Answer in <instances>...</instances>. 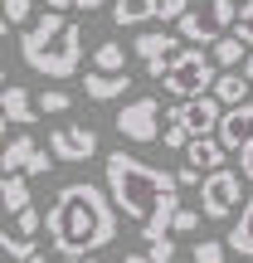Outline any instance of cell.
<instances>
[{
	"mask_svg": "<svg viewBox=\"0 0 253 263\" xmlns=\"http://www.w3.org/2000/svg\"><path fill=\"white\" fill-rule=\"evenodd\" d=\"M103 171H107V195H112V205L141 229V239H146V244L151 239H166L170 219H176V210H180L176 171L146 166V161L127 156V151H112Z\"/></svg>",
	"mask_w": 253,
	"mask_h": 263,
	"instance_id": "cell-1",
	"label": "cell"
},
{
	"mask_svg": "<svg viewBox=\"0 0 253 263\" xmlns=\"http://www.w3.org/2000/svg\"><path fill=\"white\" fill-rule=\"evenodd\" d=\"M44 229H49V244H54L59 258H93L103 244L117 239V205L103 185L73 180L54 195Z\"/></svg>",
	"mask_w": 253,
	"mask_h": 263,
	"instance_id": "cell-2",
	"label": "cell"
},
{
	"mask_svg": "<svg viewBox=\"0 0 253 263\" xmlns=\"http://www.w3.org/2000/svg\"><path fill=\"white\" fill-rule=\"evenodd\" d=\"M20 59L44 78H73L83 68V29L64 10H44L20 34Z\"/></svg>",
	"mask_w": 253,
	"mask_h": 263,
	"instance_id": "cell-3",
	"label": "cell"
},
{
	"mask_svg": "<svg viewBox=\"0 0 253 263\" xmlns=\"http://www.w3.org/2000/svg\"><path fill=\"white\" fill-rule=\"evenodd\" d=\"M219 73H224V68L215 64V54H205V49H180L176 64H170V73L161 78V83H166V93L176 98V103H190V98L215 93Z\"/></svg>",
	"mask_w": 253,
	"mask_h": 263,
	"instance_id": "cell-4",
	"label": "cell"
},
{
	"mask_svg": "<svg viewBox=\"0 0 253 263\" xmlns=\"http://www.w3.org/2000/svg\"><path fill=\"white\" fill-rule=\"evenodd\" d=\"M234 20H239L234 0H209L205 10H190L185 20H176V29L185 44H215V39H224L234 29Z\"/></svg>",
	"mask_w": 253,
	"mask_h": 263,
	"instance_id": "cell-5",
	"label": "cell"
},
{
	"mask_svg": "<svg viewBox=\"0 0 253 263\" xmlns=\"http://www.w3.org/2000/svg\"><path fill=\"white\" fill-rule=\"evenodd\" d=\"M239 195H244V176L239 171H209L205 185H200V210H205L209 219H229L239 205Z\"/></svg>",
	"mask_w": 253,
	"mask_h": 263,
	"instance_id": "cell-6",
	"label": "cell"
},
{
	"mask_svg": "<svg viewBox=\"0 0 253 263\" xmlns=\"http://www.w3.org/2000/svg\"><path fill=\"white\" fill-rule=\"evenodd\" d=\"M49 151H54L64 166H83L88 156H98V132L88 122H64L49 132Z\"/></svg>",
	"mask_w": 253,
	"mask_h": 263,
	"instance_id": "cell-7",
	"label": "cell"
},
{
	"mask_svg": "<svg viewBox=\"0 0 253 263\" xmlns=\"http://www.w3.org/2000/svg\"><path fill=\"white\" fill-rule=\"evenodd\" d=\"M117 132H122L127 141H156L161 137V103L156 98H137V103H127L122 112H117Z\"/></svg>",
	"mask_w": 253,
	"mask_h": 263,
	"instance_id": "cell-8",
	"label": "cell"
},
{
	"mask_svg": "<svg viewBox=\"0 0 253 263\" xmlns=\"http://www.w3.org/2000/svg\"><path fill=\"white\" fill-rule=\"evenodd\" d=\"M170 112L180 117V127H185L190 137H215V132H219V122H224V103H219L215 93L190 98V103H176Z\"/></svg>",
	"mask_w": 253,
	"mask_h": 263,
	"instance_id": "cell-9",
	"label": "cell"
},
{
	"mask_svg": "<svg viewBox=\"0 0 253 263\" xmlns=\"http://www.w3.org/2000/svg\"><path fill=\"white\" fill-rule=\"evenodd\" d=\"M0 112H5V127H20V132L34 127L39 117H44L39 103L29 98V88H20V83H5V93H0Z\"/></svg>",
	"mask_w": 253,
	"mask_h": 263,
	"instance_id": "cell-10",
	"label": "cell"
},
{
	"mask_svg": "<svg viewBox=\"0 0 253 263\" xmlns=\"http://www.w3.org/2000/svg\"><path fill=\"white\" fill-rule=\"evenodd\" d=\"M215 137L224 141V151H244L248 141H253V103H244V107H224V122H219Z\"/></svg>",
	"mask_w": 253,
	"mask_h": 263,
	"instance_id": "cell-11",
	"label": "cell"
},
{
	"mask_svg": "<svg viewBox=\"0 0 253 263\" xmlns=\"http://www.w3.org/2000/svg\"><path fill=\"white\" fill-rule=\"evenodd\" d=\"M131 54H137L141 64H151V59H176V54H180V34H166V29H146V34H137Z\"/></svg>",
	"mask_w": 253,
	"mask_h": 263,
	"instance_id": "cell-12",
	"label": "cell"
},
{
	"mask_svg": "<svg viewBox=\"0 0 253 263\" xmlns=\"http://www.w3.org/2000/svg\"><path fill=\"white\" fill-rule=\"evenodd\" d=\"M224 156H229V151H224L219 137H190V146H185V161L195 171H205V176H209V171H224Z\"/></svg>",
	"mask_w": 253,
	"mask_h": 263,
	"instance_id": "cell-13",
	"label": "cell"
},
{
	"mask_svg": "<svg viewBox=\"0 0 253 263\" xmlns=\"http://www.w3.org/2000/svg\"><path fill=\"white\" fill-rule=\"evenodd\" d=\"M127 88H131V73H98V68L83 73V93L93 98V103H112V98H122Z\"/></svg>",
	"mask_w": 253,
	"mask_h": 263,
	"instance_id": "cell-14",
	"label": "cell"
},
{
	"mask_svg": "<svg viewBox=\"0 0 253 263\" xmlns=\"http://www.w3.org/2000/svg\"><path fill=\"white\" fill-rule=\"evenodd\" d=\"M248 93H253V83L244 78V68H224V73L215 78V98H219L224 107H244Z\"/></svg>",
	"mask_w": 253,
	"mask_h": 263,
	"instance_id": "cell-15",
	"label": "cell"
},
{
	"mask_svg": "<svg viewBox=\"0 0 253 263\" xmlns=\"http://www.w3.org/2000/svg\"><path fill=\"white\" fill-rule=\"evenodd\" d=\"M34 151H39V141H34V132H20L15 141H5V151H0V166H5V176L10 171H29V161H34Z\"/></svg>",
	"mask_w": 253,
	"mask_h": 263,
	"instance_id": "cell-16",
	"label": "cell"
},
{
	"mask_svg": "<svg viewBox=\"0 0 253 263\" xmlns=\"http://www.w3.org/2000/svg\"><path fill=\"white\" fill-rule=\"evenodd\" d=\"M0 200H5V215H25V210L34 205V195H29V176H25V171H10V176H5Z\"/></svg>",
	"mask_w": 253,
	"mask_h": 263,
	"instance_id": "cell-17",
	"label": "cell"
},
{
	"mask_svg": "<svg viewBox=\"0 0 253 263\" xmlns=\"http://www.w3.org/2000/svg\"><path fill=\"white\" fill-rule=\"evenodd\" d=\"M161 15V0H112V20L117 25H146Z\"/></svg>",
	"mask_w": 253,
	"mask_h": 263,
	"instance_id": "cell-18",
	"label": "cell"
},
{
	"mask_svg": "<svg viewBox=\"0 0 253 263\" xmlns=\"http://www.w3.org/2000/svg\"><path fill=\"white\" fill-rule=\"evenodd\" d=\"M229 249H234L239 258H253V195L244 200V215H239L234 229H229Z\"/></svg>",
	"mask_w": 253,
	"mask_h": 263,
	"instance_id": "cell-19",
	"label": "cell"
},
{
	"mask_svg": "<svg viewBox=\"0 0 253 263\" xmlns=\"http://www.w3.org/2000/svg\"><path fill=\"white\" fill-rule=\"evenodd\" d=\"M93 68L98 73H127V49L117 44V39H103V44L93 49Z\"/></svg>",
	"mask_w": 253,
	"mask_h": 263,
	"instance_id": "cell-20",
	"label": "cell"
},
{
	"mask_svg": "<svg viewBox=\"0 0 253 263\" xmlns=\"http://www.w3.org/2000/svg\"><path fill=\"white\" fill-rule=\"evenodd\" d=\"M244 49H248V44H244L239 34H224V39H215V44H209V54H215V64H219V68H239V64L248 59Z\"/></svg>",
	"mask_w": 253,
	"mask_h": 263,
	"instance_id": "cell-21",
	"label": "cell"
},
{
	"mask_svg": "<svg viewBox=\"0 0 253 263\" xmlns=\"http://www.w3.org/2000/svg\"><path fill=\"white\" fill-rule=\"evenodd\" d=\"M0 249H5V258H10V263H29V258L39 254V244H34V239H25V234H10V229L0 234Z\"/></svg>",
	"mask_w": 253,
	"mask_h": 263,
	"instance_id": "cell-22",
	"label": "cell"
},
{
	"mask_svg": "<svg viewBox=\"0 0 253 263\" xmlns=\"http://www.w3.org/2000/svg\"><path fill=\"white\" fill-rule=\"evenodd\" d=\"M34 103H39V112H68V107H73V93H68V88H39V98H34Z\"/></svg>",
	"mask_w": 253,
	"mask_h": 263,
	"instance_id": "cell-23",
	"label": "cell"
},
{
	"mask_svg": "<svg viewBox=\"0 0 253 263\" xmlns=\"http://www.w3.org/2000/svg\"><path fill=\"white\" fill-rule=\"evenodd\" d=\"M161 141H166V151H185L190 146V132L180 127L176 112H166V132H161Z\"/></svg>",
	"mask_w": 253,
	"mask_h": 263,
	"instance_id": "cell-24",
	"label": "cell"
},
{
	"mask_svg": "<svg viewBox=\"0 0 253 263\" xmlns=\"http://www.w3.org/2000/svg\"><path fill=\"white\" fill-rule=\"evenodd\" d=\"M224 249H229V239H205V244H195V263H229Z\"/></svg>",
	"mask_w": 253,
	"mask_h": 263,
	"instance_id": "cell-25",
	"label": "cell"
},
{
	"mask_svg": "<svg viewBox=\"0 0 253 263\" xmlns=\"http://www.w3.org/2000/svg\"><path fill=\"white\" fill-rule=\"evenodd\" d=\"M200 215H205V210L180 205V210H176V219H170V234H195V229H200Z\"/></svg>",
	"mask_w": 253,
	"mask_h": 263,
	"instance_id": "cell-26",
	"label": "cell"
},
{
	"mask_svg": "<svg viewBox=\"0 0 253 263\" xmlns=\"http://www.w3.org/2000/svg\"><path fill=\"white\" fill-rule=\"evenodd\" d=\"M34 5H29V0H5V29L10 25H34Z\"/></svg>",
	"mask_w": 253,
	"mask_h": 263,
	"instance_id": "cell-27",
	"label": "cell"
},
{
	"mask_svg": "<svg viewBox=\"0 0 253 263\" xmlns=\"http://www.w3.org/2000/svg\"><path fill=\"white\" fill-rule=\"evenodd\" d=\"M39 229H44V215H39V210H34V205H29V210H25V215H15V234H25V239H34V234H39Z\"/></svg>",
	"mask_w": 253,
	"mask_h": 263,
	"instance_id": "cell-28",
	"label": "cell"
},
{
	"mask_svg": "<svg viewBox=\"0 0 253 263\" xmlns=\"http://www.w3.org/2000/svg\"><path fill=\"white\" fill-rule=\"evenodd\" d=\"M234 34L244 39V44L253 49V0H244V5H239V20H234Z\"/></svg>",
	"mask_w": 253,
	"mask_h": 263,
	"instance_id": "cell-29",
	"label": "cell"
},
{
	"mask_svg": "<svg viewBox=\"0 0 253 263\" xmlns=\"http://www.w3.org/2000/svg\"><path fill=\"white\" fill-rule=\"evenodd\" d=\"M146 254H151V263H170V258H176V244H170V234H166V239H151Z\"/></svg>",
	"mask_w": 253,
	"mask_h": 263,
	"instance_id": "cell-30",
	"label": "cell"
},
{
	"mask_svg": "<svg viewBox=\"0 0 253 263\" xmlns=\"http://www.w3.org/2000/svg\"><path fill=\"white\" fill-rule=\"evenodd\" d=\"M185 15H190V0H161V15L156 20L166 25V20H185Z\"/></svg>",
	"mask_w": 253,
	"mask_h": 263,
	"instance_id": "cell-31",
	"label": "cell"
},
{
	"mask_svg": "<svg viewBox=\"0 0 253 263\" xmlns=\"http://www.w3.org/2000/svg\"><path fill=\"white\" fill-rule=\"evenodd\" d=\"M176 180H180V190H190V185H205V171H195V166H190V161H185V166H176Z\"/></svg>",
	"mask_w": 253,
	"mask_h": 263,
	"instance_id": "cell-32",
	"label": "cell"
},
{
	"mask_svg": "<svg viewBox=\"0 0 253 263\" xmlns=\"http://www.w3.org/2000/svg\"><path fill=\"white\" fill-rule=\"evenodd\" d=\"M49 10H103L107 0H44Z\"/></svg>",
	"mask_w": 253,
	"mask_h": 263,
	"instance_id": "cell-33",
	"label": "cell"
},
{
	"mask_svg": "<svg viewBox=\"0 0 253 263\" xmlns=\"http://www.w3.org/2000/svg\"><path fill=\"white\" fill-rule=\"evenodd\" d=\"M239 176H244V180H253V141H248L244 151H239Z\"/></svg>",
	"mask_w": 253,
	"mask_h": 263,
	"instance_id": "cell-34",
	"label": "cell"
},
{
	"mask_svg": "<svg viewBox=\"0 0 253 263\" xmlns=\"http://www.w3.org/2000/svg\"><path fill=\"white\" fill-rule=\"evenodd\" d=\"M29 263H59V258H54V254H44V249H39V254L29 258Z\"/></svg>",
	"mask_w": 253,
	"mask_h": 263,
	"instance_id": "cell-35",
	"label": "cell"
},
{
	"mask_svg": "<svg viewBox=\"0 0 253 263\" xmlns=\"http://www.w3.org/2000/svg\"><path fill=\"white\" fill-rule=\"evenodd\" d=\"M244 78L253 83V49H248V59H244Z\"/></svg>",
	"mask_w": 253,
	"mask_h": 263,
	"instance_id": "cell-36",
	"label": "cell"
},
{
	"mask_svg": "<svg viewBox=\"0 0 253 263\" xmlns=\"http://www.w3.org/2000/svg\"><path fill=\"white\" fill-rule=\"evenodd\" d=\"M122 263H151V254H127Z\"/></svg>",
	"mask_w": 253,
	"mask_h": 263,
	"instance_id": "cell-37",
	"label": "cell"
},
{
	"mask_svg": "<svg viewBox=\"0 0 253 263\" xmlns=\"http://www.w3.org/2000/svg\"><path fill=\"white\" fill-rule=\"evenodd\" d=\"M83 263H98V258H83Z\"/></svg>",
	"mask_w": 253,
	"mask_h": 263,
	"instance_id": "cell-38",
	"label": "cell"
}]
</instances>
